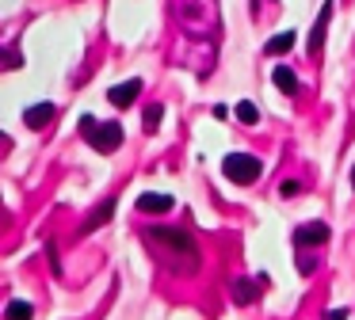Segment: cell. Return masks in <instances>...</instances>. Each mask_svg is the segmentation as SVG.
I'll return each mask as SVG.
<instances>
[{
	"label": "cell",
	"mask_w": 355,
	"mask_h": 320,
	"mask_svg": "<svg viewBox=\"0 0 355 320\" xmlns=\"http://www.w3.org/2000/svg\"><path fill=\"white\" fill-rule=\"evenodd\" d=\"M146 244L161 256V263H168L176 274H195L199 271V244H195L191 233H184V229L153 225V229H146Z\"/></svg>",
	"instance_id": "obj_1"
},
{
	"label": "cell",
	"mask_w": 355,
	"mask_h": 320,
	"mask_svg": "<svg viewBox=\"0 0 355 320\" xmlns=\"http://www.w3.org/2000/svg\"><path fill=\"white\" fill-rule=\"evenodd\" d=\"M176 15L187 35H218V0H176Z\"/></svg>",
	"instance_id": "obj_2"
},
{
	"label": "cell",
	"mask_w": 355,
	"mask_h": 320,
	"mask_svg": "<svg viewBox=\"0 0 355 320\" xmlns=\"http://www.w3.org/2000/svg\"><path fill=\"white\" fill-rule=\"evenodd\" d=\"M222 172H225V179H230V183H241V187H248V183L260 179L263 164H260L256 157H245V152H230V157L222 160Z\"/></svg>",
	"instance_id": "obj_3"
},
{
	"label": "cell",
	"mask_w": 355,
	"mask_h": 320,
	"mask_svg": "<svg viewBox=\"0 0 355 320\" xmlns=\"http://www.w3.org/2000/svg\"><path fill=\"white\" fill-rule=\"evenodd\" d=\"M123 137H126L123 122H100V126H96V134L88 137V145H92L96 152H115L119 145H123Z\"/></svg>",
	"instance_id": "obj_4"
},
{
	"label": "cell",
	"mask_w": 355,
	"mask_h": 320,
	"mask_svg": "<svg viewBox=\"0 0 355 320\" xmlns=\"http://www.w3.org/2000/svg\"><path fill=\"white\" fill-rule=\"evenodd\" d=\"M332 8H336V4H332V0H324V4H321V15H317V19H313V30H309V38H306V50H309V53H317V50H321V46H324V30H329Z\"/></svg>",
	"instance_id": "obj_5"
},
{
	"label": "cell",
	"mask_w": 355,
	"mask_h": 320,
	"mask_svg": "<svg viewBox=\"0 0 355 320\" xmlns=\"http://www.w3.org/2000/svg\"><path fill=\"white\" fill-rule=\"evenodd\" d=\"M138 96H141V80H123V84H115V88H107V99L115 107H130Z\"/></svg>",
	"instance_id": "obj_6"
},
{
	"label": "cell",
	"mask_w": 355,
	"mask_h": 320,
	"mask_svg": "<svg viewBox=\"0 0 355 320\" xmlns=\"http://www.w3.org/2000/svg\"><path fill=\"white\" fill-rule=\"evenodd\" d=\"M324 240H329V225H324V221L298 225V233H294V244H324Z\"/></svg>",
	"instance_id": "obj_7"
},
{
	"label": "cell",
	"mask_w": 355,
	"mask_h": 320,
	"mask_svg": "<svg viewBox=\"0 0 355 320\" xmlns=\"http://www.w3.org/2000/svg\"><path fill=\"white\" fill-rule=\"evenodd\" d=\"M54 111H58L54 103H35V107H27L24 122H27V126H31V130H42V126H46V122H50V118H54Z\"/></svg>",
	"instance_id": "obj_8"
},
{
	"label": "cell",
	"mask_w": 355,
	"mask_h": 320,
	"mask_svg": "<svg viewBox=\"0 0 355 320\" xmlns=\"http://www.w3.org/2000/svg\"><path fill=\"white\" fill-rule=\"evenodd\" d=\"M138 210H141V213H168V210H172V198H168V195H153V190H146V195L138 198Z\"/></svg>",
	"instance_id": "obj_9"
},
{
	"label": "cell",
	"mask_w": 355,
	"mask_h": 320,
	"mask_svg": "<svg viewBox=\"0 0 355 320\" xmlns=\"http://www.w3.org/2000/svg\"><path fill=\"white\" fill-rule=\"evenodd\" d=\"M111 213H115V202L107 198V202H100V210H96V213H88V217H85V225H80V233H92V229H100L103 221L111 217Z\"/></svg>",
	"instance_id": "obj_10"
},
{
	"label": "cell",
	"mask_w": 355,
	"mask_h": 320,
	"mask_svg": "<svg viewBox=\"0 0 355 320\" xmlns=\"http://www.w3.org/2000/svg\"><path fill=\"white\" fill-rule=\"evenodd\" d=\"M271 80H275V88L283 91V96H298V76H294L291 69H275Z\"/></svg>",
	"instance_id": "obj_11"
},
{
	"label": "cell",
	"mask_w": 355,
	"mask_h": 320,
	"mask_svg": "<svg viewBox=\"0 0 355 320\" xmlns=\"http://www.w3.org/2000/svg\"><path fill=\"white\" fill-rule=\"evenodd\" d=\"M294 46V30H283V35H271L268 42H263V50L271 53V57H275V53H286Z\"/></svg>",
	"instance_id": "obj_12"
},
{
	"label": "cell",
	"mask_w": 355,
	"mask_h": 320,
	"mask_svg": "<svg viewBox=\"0 0 355 320\" xmlns=\"http://www.w3.org/2000/svg\"><path fill=\"white\" fill-rule=\"evenodd\" d=\"M256 297H260V294H256V282H245V278L233 282V301H237V305H252Z\"/></svg>",
	"instance_id": "obj_13"
},
{
	"label": "cell",
	"mask_w": 355,
	"mask_h": 320,
	"mask_svg": "<svg viewBox=\"0 0 355 320\" xmlns=\"http://www.w3.org/2000/svg\"><path fill=\"white\" fill-rule=\"evenodd\" d=\"M35 309L31 301H8V309H4V320H31Z\"/></svg>",
	"instance_id": "obj_14"
},
{
	"label": "cell",
	"mask_w": 355,
	"mask_h": 320,
	"mask_svg": "<svg viewBox=\"0 0 355 320\" xmlns=\"http://www.w3.org/2000/svg\"><path fill=\"white\" fill-rule=\"evenodd\" d=\"M161 118H164V107H146V114H141V126H146V134H153L157 126H161Z\"/></svg>",
	"instance_id": "obj_15"
},
{
	"label": "cell",
	"mask_w": 355,
	"mask_h": 320,
	"mask_svg": "<svg viewBox=\"0 0 355 320\" xmlns=\"http://www.w3.org/2000/svg\"><path fill=\"white\" fill-rule=\"evenodd\" d=\"M233 111H237V118L245 122V126H256V122H260V111H256V103H237Z\"/></svg>",
	"instance_id": "obj_16"
},
{
	"label": "cell",
	"mask_w": 355,
	"mask_h": 320,
	"mask_svg": "<svg viewBox=\"0 0 355 320\" xmlns=\"http://www.w3.org/2000/svg\"><path fill=\"white\" fill-rule=\"evenodd\" d=\"M96 126H100V122H96L92 114H85V118H80V134H85V137H92V134H96Z\"/></svg>",
	"instance_id": "obj_17"
},
{
	"label": "cell",
	"mask_w": 355,
	"mask_h": 320,
	"mask_svg": "<svg viewBox=\"0 0 355 320\" xmlns=\"http://www.w3.org/2000/svg\"><path fill=\"white\" fill-rule=\"evenodd\" d=\"M19 61H24V57H19L16 50H12V53H8V61H4V69H19Z\"/></svg>",
	"instance_id": "obj_18"
},
{
	"label": "cell",
	"mask_w": 355,
	"mask_h": 320,
	"mask_svg": "<svg viewBox=\"0 0 355 320\" xmlns=\"http://www.w3.org/2000/svg\"><path fill=\"white\" fill-rule=\"evenodd\" d=\"M324 320H347V309H332V312H324Z\"/></svg>",
	"instance_id": "obj_19"
},
{
	"label": "cell",
	"mask_w": 355,
	"mask_h": 320,
	"mask_svg": "<svg viewBox=\"0 0 355 320\" xmlns=\"http://www.w3.org/2000/svg\"><path fill=\"white\" fill-rule=\"evenodd\" d=\"M352 187H355V168H352Z\"/></svg>",
	"instance_id": "obj_20"
}]
</instances>
